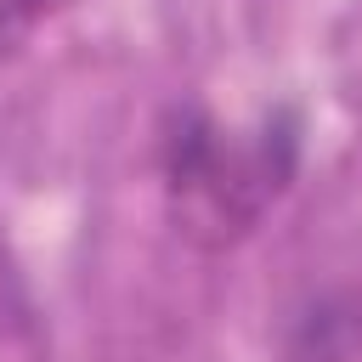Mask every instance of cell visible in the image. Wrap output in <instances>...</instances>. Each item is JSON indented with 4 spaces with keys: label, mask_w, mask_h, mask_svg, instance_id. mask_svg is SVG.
Instances as JSON below:
<instances>
[{
    "label": "cell",
    "mask_w": 362,
    "mask_h": 362,
    "mask_svg": "<svg viewBox=\"0 0 362 362\" xmlns=\"http://www.w3.org/2000/svg\"><path fill=\"white\" fill-rule=\"evenodd\" d=\"M362 345V317L351 300H317L294 322V362H351Z\"/></svg>",
    "instance_id": "cell-2"
},
{
    "label": "cell",
    "mask_w": 362,
    "mask_h": 362,
    "mask_svg": "<svg viewBox=\"0 0 362 362\" xmlns=\"http://www.w3.org/2000/svg\"><path fill=\"white\" fill-rule=\"evenodd\" d=\"M68 6L74 0H0V40L23 34V28H34V23H45V17L68 11Z\"/></svg>",
    "instance_id": "cell-3"
},
{
    "label": "cell",
    "mask_w": 362,
    "mask_h": 362,
    "mask_svg": "<svg viewBox=\"0 0 362 362\" xmlns=\"http://www.w3.org/2000/svg\"><path fill=\"white\" fill-rule=\"evenodd\" d=\"M300 170V113L277 107L260 119L255 136L221 130L209 113L187 107L164 130V187L181 215V226L198 243H232L243 238L266 204L294 181Z\"/></svg>",
    "instance_id": "cell-1"
}]
</instances>
